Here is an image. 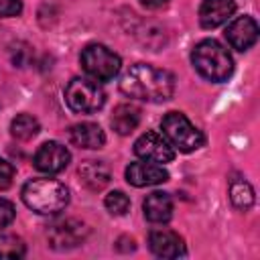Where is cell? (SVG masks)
Wrapping results in <instances>:
<instances>
[{
  "label": "cell",
  "mask_w": 260,
  "mask_h": 260,
  "mask_svg": "<svg viewBox=\"0 0 260 260\" xmlns=\"http://www.w3.org/2000/svg\"><path fill=\"white\" fill-rule=\"evenodd\" d=\"M120 91L132 100L160 104L171 100L175 91V77L165 69L146 63H136L122 75Z\"/></svg>",
  "instance_id": "1"
},
{
  "label": "cell",
  "mask_w": 260,
  "mask_h": 260,
  "mask_svg": "<svg viewBox=\"0 0 260 260\" xmlns=\"http://www.w3.org/2000/svg\"><path fill=\"white\" fill-rule=\"evenodd\" d=\"M22 201L41 215H55L67 207L69 191L57 179H30L22 187Z\"/></svg>",
  "instance_id": "2"
},
{
  "label": "cell",
  "mask_w": 260,
  "mask_h": 260,
  "mask_svg": "<svg viewBox=\"0 0 260 260\" xmlns=\"http://www.w3.org/2000/svg\"><path fill=\"white\" fill-rule=\"evenodd\" d=\"M191 63L201 77L215 81V83L225 81L234 73L232 55L228 53V49L221 43H217L213 39H205L195 45V49L191 53Z\"/></svg>",
  "instance_id": "3"
},
{
  "label": "cell",
  "mask_w": 260,
  "mask_h": 260,
  "mask_svg": "<svg viewBox=\"0 0 260 260\" xmlns=\"http://www.w3.org/2000/svg\"><path fill=\"white\" fill-rule=\"evenodd\" d=\"M79 61H81L83 71L91 79H95V81H110V79H114L120 73V67H122L120 57L112 49H108L106 45H100V43L87 45L81 51Z\"/></svg>",
  "instance_id": "4"
},
{
  "label": "cell",
  "mask_w": 260,
  "mask_h": 260,
  "mask_svg": "<svg viewBox=\"0 0 260 260\" xmlns=\"http://www.w3.org/2000/svg\"><path fill=\"white\" fill-rule=\"evenodd\" d=\"M160 126H162V136L171 142L173 148L181 152H193L199 146H203V134L181 112H169L162 118Z\"/></svg>",
  "instance_id": "5"
},
{
  "label": "cell",
  "mask_w": 260,
  "mask_h": 260,
  "mask_svg": "<svg viewBox=\"0 0 260 260\" xmlns=\"http://www.w3.org/2000/svg\"><path fill=\"white\" fill-rule=\"evenodd\" d=\"M65 102L77 114H93L104 106L106 93L95 79L75 77L65 87Z\"/></svg>",
  "instance_id": "6"
},
{
  "label": "cell",
  "mask_w": 260,
  "mask_h": 260,
  "mask_svg": "<svg viewBox=\"0 0 260 260\" xmlns=\"http://www.w3.org/2000/svg\"><path fill=\"white\" fill-rule=\"evenodd\" d=\"M87 225L79 219H61L47 230V242L53 250L65 252L81 246L87 238Z\"/></svg>",
  "instance_id": "7"
},
{
  "label": "cell",
  "mask_w": 260,
  "mask_h": 260,
  "mask_svg": "<svg viewBox=\"0 0 260 260\" xmlns=\"http://www.w3.org/2000/svg\"><path fill=\"white\" fill-rule=\"evenodd\" d=\"M134 152L142 160H150L156 165H165V162H171L175 158V148L171 146V142L154 130L144 132L134 142Z\"/></svg>",
  "instance_id": "8"
},
{
  "label": "cell",
  "mask_w": 260,
  "mask_h": 260,
  "mask_svg": "<svg viewBox=\"0 0 260 260\" xmlns=\"http://www.w3.org/2000/svg\"><path fill=\"white\" fill-rule=\"evenodd\" d=\"M69 160H71L69 150L61 142H55V140L41 144L37 154H35V167L47 175L61 173L69 165Z\"/></svg>",
  "instance_id": "9"
},
{
  "label": "cell",
  "mask_w": 260,
  "mask_h": 260,
  "mask_svg": "<svg viewBox=\"0 0 260 260\" xmlns=\"http://www.w3.org/2000/svg\"><path fill=\"white\" fill-rule=\"evenodd\" d=\"M148 248L158 258H181L187 254L183 238L171 230H152L148 234Z\"/></svg>",
  "instance_id": "10"
},
{
  "label": "cell",
  "mask_w": 260,
  "mask_h": 260,
  "mask_svg": "<svg viewBox=\"0 0 260 260\" xmlns=\"http://www.w3.org/2000/svg\"><path fill=\"white\" fill-rule=\"evenodd\" d=\"M225 39L236 51H248L258 41V24L252 16H238L225 28Z\"/></svg>",
  "instance_id": "11"
},
{
  "label": "cell",
  "mask_w": 260,
  "mask_h": 260,
  "mask_svg": "<svg viewBox=\"0 0 260 260\" xmlns=\"http://www.w3.org/2000/svg\"><path fill=\"white\" fill-rule=\"evenodd\" d=\"M167 179H169V173L162 169V165H156L150 160H138L126 167V181L134 187H152V185L165 183Z\"/></svg>",
  "instance_id": "12"
},
{
  "label": "cell",
  "mask_w": 260,
  "mask_h": 260,
  "mask_svg": "<svg viewBox=\"0 0 260 260\" xmlns=\"http://www.w3.org/2000/svg\"><path fill=\"white\" fill-rule=\"evenodd\" d=\"M236 12L234 0H203L199 6V22L203 28H215Z\"/></svg>",
  "instance_id": "13"
},
{
  "label": "cell",
  "mask_w": 260,
  "mask_h": 260,
  "mask_svg": "<svg viewBox=\"0 0 260 260\" xmlns=\"http://www.w3.org/2000/svg\"><path fill=\"white\" fill-rule=\"evenodd\" d=\"M142 209L144 217L150 223H167L173 215V199L165 191H152L150 195H146Z\"/></svg>",
  "instance_id": "14"
},
{
  "label": "cell",
  "mask_w": 260,
  "mask_h": 260,
  "mask_svg": "<svg viewBox=\"0 0 260 260\" xmlns=\"http://www.w3.org/2000/svg\"><path fill=\"white\" fill-rule=\"evenodd\" d=\"M69 140L79 146V148H87V150H95L102 148L106 142V134L104 130L93 124V122H81L69 128Z\"/></svg>",
  "instance_id": "15"
},
{
  "label": "cell",
  "mask_w": 260,
  "mask_h": 260,
  "mask_svg": "<svg viewBox=\"0 0 260 260\" xmlns=\"http://www.w3.org/2000/svg\"><path fill=\"white\" fill-rule=\"evenodd\" d=\"M110 177L112 175H110L108 165L100 160H85L79 167V181L91 191H102L110 183Z\"/></svg>",
  "instance_id": "16"
},
{
  "label": "cell",
  "mask_w": 260,
  "mask_h": 260,
  "mask_svg": "<svg viewBox=\"0 0 260 260\" xmlns=\"http://www.w3.org/2000/svg\"><path fill=\"white\" fill-rule=\"evenodd\" d=\"M110 124L120 136H126L130 132H134L136 126L140 124V110L132 104H120V106H116Z\"/></svg>",
  "instance_id": "17"
},
{
  "label": "cell",
  "mask_w": 260,
  "mask_h": 260,
  "mask_svg": "<svg viewBox=\"0 0 260 260\" xmlns=\"http://www.w3.org/2000/svg\"><path fill=\"white\" fill-rule=\"evenodd\" d=\"M230 199H232L234 207L246 211L254 203V189L250 187V183L246 179L236 175V177L230 179Z\"/></svg>",
  "instance_id": "18"
},
{
  "label": "cell",
  "mask_w": 260,
  "mask_h": 260,
  "mask_svg": "<svg viewBox=\"0 0 260 260\" xmlns=\"http://www.w3.org/2000/svg\"><path fill=\"white\" fill-rule=\"evenodd\" d=\"M39 130H41V124L30 114H18L10 122V134L16 140H30V138H35L39 134Z\"/></svg>",
  "instance_id": "19"
},
{
  "label": "cell",
  "mask_w": 260,
  "mask_h": 260,
  "mask_svg": "<svg viewBox=\"0 0 260 260\" xmlns=\"http://www.w3.org/2000/svg\"><path fill=\"white\" fill-rule=\"evenodd\" d=\"M24 252H26V246H24L22 238H18L14 234H2L0 236V258L18 260L24 256Z\"/></svg>",
  "instance_id": "20"
},
{
  "label": "cell",
  "mask_w": 260,
  "mask_h": 260,
  "mask_svg": "<svg viewBox=\"0 0 260 260\" xmlns=\"http://www.w3.org/2000/svg\"><path fill=\"white\" fill-rule=\"evenodd\" d=\"M104 205H106V209H108L112 215H126L128 209H130V199H128V195L122 193V191H112V193L106 195Z\"/></svg>",
  "instance_id": "21"
},
{
  "label": "cell",
  "mask_w": 260,
  "mask_h": 260,
  "mask_svg": "<svg viewBox=\"0 0 260 260\" xmlns=\"http://www.w3.org/2000/svg\"><path fill=\"white\" fill-rule=\"evenodd\" d=\"M14 215H16V209H14L12 201L0 197V230H4L6 225H10L14 221Z\"/></svg>",
  "instance_id": "22"
},
{
  "label": "cell",
  "mask_w": 260,
  "mask_h": 260,
  "mask_svg": "<svg viewBox=\"0 0 260 260\" xmlns=\"http://www.w3.org/2000/svg\"><path fill=\"white\" fill-rule=\"evenodd\" d=\"M14 179V167L0 156V189H8Z\"/></svg>",
  "instance_id": "23"
},
{
  "label": "cell",
  "mask_w": 260,
  "mask_h": 260,
  "mask_svg": "<svg viewBox=\"0 0 260 260\" xmlns=\"http://www.w3.org/2000/svg\"><path fill=\"white\" fill-rule=\"evenodd\" d=\"M22 12L20 0H0V16H18Z\"/></svg>",
  "instance_id": "24"
},
{
  "label": "cell",
  "mask_w": 260,
  "mask_h": 260,
  "mask_svg": "<svg viewBox=\"0 0 260 260\" xmlns=\"http://www.w3.org/2000/svg\"><path fill=\"white\" fill-rule=\"evenodd\" d=\"M140 4L148 10H158V8H165L169 4V0H140Z\"/></svg>",
  "instance_id": "25"
}]
</instances>
